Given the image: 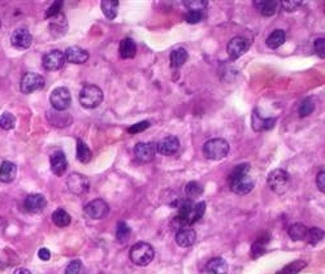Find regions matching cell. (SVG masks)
<instances>
[{"label": "cell", "mask_w": 325, "mask_h": 274, "mask_svg": "<svg viewBox=\"0 0 325 274\" xmlns=\"http://www.w3.org/2000/svg\"><path fill=\"white\" fill-rule=\"evenodd\" d=\"M65 63V56L61 51L54 50L50 51L48 54H46L43 56V60H42V64H43V68L48 72H56L59 69H61Z\"/></svg>", "instance_id": "cell-12"}, {"label": "cell", "mask_w": 325, "mask_h": 274, "mask_svg": "<svg viewBox=\"0 0 325 274\" xmlns=\"http://www.w3.org/2000/svg\"><path fill=\"white\" fill-rule=\"evenodd\" d=\"M65 60L72 64H84L89 60V52L78 46H71L65 51Z\"/></svg>", "instance_id": "cell-19"}, {"label": "cell", "mask_w": 325, "mask_h": 274, "mask_svg": "<svg viewBox=\"0 0 325 274\" xmlns=\"http://www.w3.org/2000/svg\"><path fill=\"white\" fill-rule=\"evenodd\" d=\"M67 186L72 194L82 195L85 192H88L89 187H90V182H89L88 177H85L82 174L73 173L67 178Z\"/></svg>", "instance_id": "cell-8"}, {"label": "cell", "mask_w": 325, "mask_h": 274, "mask_svg": "<svg viewBox=\"0 0 325 274\" xmlns=\"http://www.w3.org/2000/svg\"><path fill=\"white\" fill-rule=\"evenodd\" d=\"M46 205H47V200L42 194L27 195L24 201L25 211L30 213H39L46 208Z\"/></svg>", "instance_id": "cell-14"}, {"label": "cell", "mask_w": 325, "mask_h": 274, "mask_svg": "<svg viewBox=\"0 0 325 274\" xmlns=\"http://www.w3.org/2000/svg\"><path fill=\"white\" fill-rule=\"evenodd\" d=\"M285 40H286L285 31L275 30L272 31L268 37H267V39H265V44H267L269 48H272V50H276V48L281 47L282 44L285 43Z\"/></svg>", "instance_id": "cell-25"}, {"label": "cell", "mask_w": 325, "mask_h": 274, "mask_svg": "<svg viewBox=\"0 0 325 274\" xmlns=\"http://www.w3.org/2000/svg\"><path fill=\"white\" fill-rule=\"evenodd\" d=\"M85 212H86L89 217L94 218V220H101V218L108 216V213H109V205L103 199H94V200H91L85 207Z\"/></svg>", "instance_id": "cell-10"}, {"label": "cell", "mask_w": 325, "mask_h": 274, "mask_svg": "<svg viewBox=\"0 0 325 274\" xmlns=\"http://www.w3.org/2000/svg\"><path fill=\"white\" fill-rule=\"evenodd\" d=\"M16 126V117L9 112H4L0 114V129L3 130H12Z\"/></svg>", "instance_id": "cell-34"}, {"label": "cell", "mask_w": 325, "mask_h": 274, "mask_svg": "<svg viewBox=\"0 0 325 274\" xmlns=\"http://www.w3.org/2000/svg\"><path fill=\"white\" fill-rule=\"evenodd\" d=\"M323 238H324V231L322 229H319V227H312V229L307 230L306 239L311 244H318Z\"/></svg>", "instance_id": "cell-36"}, {"label": "cell", "mask_w": 325, "mask_h": 274, "mask_svg": "<svg viewBox=\"0 0 325 274\" xmlns=\"http://www.w3.org/2000/svg\"><path fill=\"white\" fill-rule=\"evenodd\" d=\"M207 272L210 274H228V264L222 258H214L208 261Z\"/></svg>", "instance_id": "cell-24"}, {"label": "cell", "mask_w": 325, "mask_h": 274, "mask_svg": "<svg viewBox=\"0 0 325 274\" xmlns=\"http://www.w3.org/2000/svg\"><path fill=\"white\" fill-rule=\"evenodd\" d=\"M130 233L131 229L126 225V222L120 221L116 226V239L118 241L120 244H126L130 239Z\"/></svg>", "instance_id": "cell-30"}, {"label": "cell", "mask_w": 325, "mask_h": 274, "mask_svg": "<svg viewBox=\"0 0 325 274\" xmlns=\"http://www.w3.org/2000/svg\"><path fill=\"white\" fill-rule=\"evenodd\" d=\"M155 251L152 246L146 242H138L130 250V260L138 267H146L154 260Z\"/></svg>", "instance_id": "cell-2"}, {"label": "cell", "mask_w": 325, "mask_h": 274, "mask_svg": "<svg viewBox=\"0 0 325 274\" xmlns=\"http://www.w3.org/2000/svg\"><path fill=\"white\" fill-rule=\"evenodd\" d=\"M118 52H120V56L122 59H133L137 54V46H135L134 40L130 38H125L121 40Z\"/></svg>", "instance_id": "cell-22"}, {"label": "cell", "mask_w": 325, "mask_h": 274, "mask_svg": "<svg viewBox=\"0 0 325 274\" xmlns=\"http://www.w3.org/2000/svg\"><path fill=\"white\" fill-rule=\"evenodd\" d=\"M267 182L272 191H275L277 194H284L290 186V176L286 171L276 169L268 174Z\"/></svg>", "instance_id": "cell-5"}, {"label": "cell", "mask_w": 325, "mask_h": 274, "mask_svg": "<svg viewBox=\"0 0 325 274\" xmlns=\"http://www.w3.org/2000/svg\"><path fill=\"white\" fill-rule=\"evenodd\" d=\"M13 274H31V272L29 269H26V268H18Z\"/></svg>", "instance_id": "cell-48"}, {"label": "cell", "mask_w": 325, "mask_h": 274, "mask_svg": "<svg viewBox=\"0 0 325 274\" xmlns=\"http://www.w3.org/2000/svg\"><path fill=\"white\" fill-rule=\"evenodd\" d=\"M50 103L55 110L64 112L71 107L72 95L67 87H56L50 95Z\"/></svg>", "instance_id": "cell-6"}, {"label": "cell", "mask_w": 325, "mask_h": 274, "mask_svg": "<svg viewBox=\"0 0 325 274\" xmlns=\"http://www.w3.org/2000/svg\"><path fill=\"white\" fill-rule=\"evenodd\" d=\"M202 20V12H197V10H189L186 13V21L189 24H198Z\"/></svg>", "instance_id": "cell-45"}, {"label": "cell", "mask_w": 325, "mask_h": 274, "mask_svg": "<svg viewBox=\"0 0 325 274\" xmlns=\"http://www.w3.org/2000/svg\"><path fill=\"white\" fill-rule=\"evenodd\" d=\"M189 54L188 51L185 50V48H176L171 52V57H169V60H171V67L172 68H180L182 67L186 61H188Z\"/></svg>", "instance_id": "cell-26"}, {"label": "cell", "mask_w": 325, "mask_h": 274, "mask_svg": "<svg viewBox=\"0 0 325 274\" xmlns=\"http://www.w3.org/2000/svg\"><path fill=\"white\" fill-rule=\"evenodd\" d=\"M81 271H82L81 260H73L65 268V274H81Z\"/></svg>", "instance_id": "cell-41"}, {"label": "cell", "mask_w": 325, "mask_h": 274, "mask_svg": "<svg viewBox=\"0 0 325 274\" xmlns=\"http://www.w3.org/2000/svg\"><path fill=\"white\" fill-rule=\"evenodd\" d=\"M314 109H315V103H314L311 97H307V99H305V100L302 101L301 105H299V117H307V116H310V114L314 112Z\"/></svg>", "instance_id": "cell-35"}, {"label": "cell", "mask_w": 325, "mask_h": 274, "mask_svg": "<svg viewBox=\"0 0 325 274\" xmlns=\"http://www.w3.org/2000/svg\"><path fill=\"white\" fill-rule=\"evenodd\" d=\"M230 183V190L237 195H246L254 188L255 186V180L252 177H250L248 174L241 176V177L231 178L229 180Z\"/></svg>", "instance_id": "cell-9"}, {"label": "cell", "mask_w": 325, "mask_h": 274, "mask_svg": "<svg viewBox=\"0 0 325 274\" xmlns=\"http://www.w3.org/2000/svg\"><path fill=\"white\" fill-rule=\"evenodd\" d=\"M150 126V121H141V122H138V124H134L133 126H130L127 129V131L130 134H137V133H142L146 129H148Z\"/></svg>", "instance_id": "cell-42"}, {"label": "cell", "mask_w": 325, "mask_h": 274, "mask_svg": "<svg viewBox=\"0 0 325 274\" xmlns=\"http://www.w3.org/2000/svg\"><path fill=\"white\" fill-rule=\"evenodd\" d=\"M52 221H54V224L56 225V226L59 227H65L68 226V225L71 224V214L68 213L65 209H61V208H59V209H56V211L52 213Z\"/></svg>", "instance_id": "cell-31"}, {"label": "cell", "mask_w": 325, "mask_h": 274, "mask_svg": "<svg viewBox=\"0 0 325 274\" xmlns=\"http://www.w3.org/2000/svg\"><path fill=\"white\" fill-rule=\"evenodd\" d=\"M247 50L248 42L243 37H234L233 39L229 40L228 46H226V52H228V55L233 60L242 56Z\"/></svg>", "instance_id": "cell-13"}, {"label": "cell", "mask_w": 325, "mask_h": 274, "mask_svg": "<svg viewBox=\"0 0 325 274\" xmlns=\"http://www.w3.org/2000/svg\"><path fill=\"white\" fill-rule=\"evenodd\" d=\"M255 7L258 8V10L263 16L271 17L276 13V10L278 8L277 0H260V1H255Z\"/></svg>", "instance_id": "cell-23"}, {"label": "cell", "mask_w": 325, "mask_h": 274, "mask_svg": "<svg viewBox=\"0 0 325 274\" xmlns=\"http://www.w3.org/2000/svg\"><path fill=\"white\" fill-rule=\"evenodd\" d=\"M305 263L303 261H297V263H292L288 267H285L278 274H297L299 271H302L305 268Z\"/></svg>", "instance_id": "cell-38"}, {"label": "cell", "mask_w": 325, "mask_h": 274, "mask_svg": "<svg viewBox=\"0 0 325 274\" xmlns=\"http://www.w3.org/2000/svg\"><path fill=\"white\" fill-rule=\"evenodd\" d=\"M134 154L138 160L148 163L154 160L156 155V146L154 143H137L134 147Z\"/></svg>", "instance_id": "cell-16"}, {"label": "cell", "mask_w": 325, "mask_h": 274, "mask_svg": "<svg viewBox=\"0 0 325 274\" xmlns=\"http://www.w3.org/2000/svg\"><path fill=\"white\" fill-rule=\"evenodd\" d=\"M178 209H180L178 217L181 218L185 226H189V225L195 224L197 221H199L205 216L206 203L205 201L194 203L190 199H185V200L180 201Z\"/></svg>", "instance_id": "cell-1"}, {"label": "cell", "mask_w": 325, "mask_h": 274, "mask_svg": "<svg viewBox=\"0 0 325 274\" xmlns=\"http://www.w3.org/2000/svg\"><path fill=\"white\" fill-rule=\"evenodd\" d=\"M184 4L189 10H197V12H202V9L207 7L206 0H185Z\"/></svg>", "instance_id": "cell-37"}, {"label": "cell", "mask_w": 325, "mask_h": 274, "mask_svg": "<svg viewBox=\"0 0 325 274\" xmlns=\"http://www.w3.org/2000/svg\"><path fill=\"white\" fill-rule=\"evenodd\" d=\"M248 172H250V165L248 164H239L237 165V167L231 171L230 176H229V180H231V178H237V177H241V176H245V174H248Z\"/></svg>", "instance_id": "cell-40"}, {"label": "cell", "mask_w": 325, "mask_h": 274, "mask_svg": "<svg viewBox=\"0 0 325 274\" xmlns=\"http://www.w3.org/2000/svg\"><path fill=\"white\" fill-rule=\"evenodd\" d=\"M307 230H309V229H307L305 225L297 222V224H293L292 226L289 227L288 234L292 241H303V239H306Z\"/></svg>", "instance_id": "cell-29"}, {"label": "cell", "mask_w": 325, "mask_h": 274, "mask_svg": "<svg viewBox=\"0 0 325 274\" xmlns=\"http://www.w3.org/2000/svg\"><path fill=\"white\" fill-rule=\"evenodd\" d=\"M31 42H33V37L30 31L25 27L16 29L10 35V43L17 50H27L31 46Z\"/></svg>", "instance_id": "cell-11"}, {"label": "cell", "mask_w": 325, "mask_h": 274, "mask_svg": "<svg viewBox=\"0 0 325 274\" xmlns=\"http://www.w3.org/2000/svg\"><path fill=\"white\" fill-rule=\"evenodd\" d=\"M103 97V91L101 90V87L95 86V85H86L80 91L78 99H80L81 105L84 108L94 109L98 105H101Z\"/></svg>", "instance_id": "cell-4"}, {"label": "cell", "mask_w": 325, "mask_h": 274, "mask_svg": "<svg viewBox=\"0 0 325 274\" xmlns=\"http://www.w3.org/2000/svg\"><path fill=\"white\" fill-rule=\"evenodd\" d=\"M178 150H180V141L177 139V137H173V135L161 139L156 146V151L159 154L164 155V156L175 155Z\"/></svg>", "instance_id": "cell-17"}, {"label": "cell", "mask_w": 325, "mask_h": 274, "mask_svg": "<svg viewBox=\"0 0 325 274\" xmlns=\"http://www.w3.org/2000/svg\"><path fill=\"white\" fill-rule=\"evenodd\" d=\"M185 191H186V195H188V199L190 200H194V199H198L199 196H202L203 194V187H202V184L197 181H191L186 184V187H185Z\"/></svg>", "instance_id": "cell-32"}, {"label": "cell", "mask_w": 325, "mask_h": 274, "mask_svg": "<svg viewBox=\"0 0 325 274\" xmlns=\"http://www.w3.org/2000/svg\"><path fill=\"white\" fill-rule=\"evenodd\" d=\"M17 174V167L12 161H3L0 165V182L10 183L13 182Z\"/></svg>", "instance_id": "cell-21"}, {"label": "cell", "mask_w": 325, "mask_h": 274, "mask_svg": "<svg viewBox=\"0 0 325 274\" xmlns=\"http://www.w3.org/2000/svg\"><path fill=\"white\" fill-rule=\"evenodd\" d=\"M301 5V0H286V1H282V8L288 10V12H294V10L298 9Z\"/></svg>", "instance_id": "cell-43"}, {"label": "cell", "mask_w": 325, "mask_h": 274, "mask_svg": "<svg viewBox=\"0 0 325 274\" xmlns=\"http://www.w3.org/2000/svg\"><path fill=\"white\" fill-rule=\"evenodd\" d=\"M265 233H263L262 237L259 238L258 241H255L251 246V256L252 259H258L260 258L263 254H264V246L265 243L269 241V235L267 238H264Z\"/></svg>", "instance_id": "cell-33"}, {"label": "cell", "mask_w": 325, "mask_h": 274, "mask_svg": "<svg viewBox=\"0 0 325 274\" xmlns=\"http://www.w3.org/2000/svg\"><path fill=\"white\" fill-rule=\"evenodd\" d=\"M229 154V143L222 138L210 139L203 146V155L208 160H221Z\"/></svg>", "instance_id": "cell-3"}, {"label": "cell", "mask_w": 325, "mask_h": 274, "mask_svg": "<svg viewBox=\"0 0 325 274\" xmlns=\"http://www.w3.org/2000/svg\"><path fill=\"white\" fill-rule=\"evenodd\" d=\"M76 155H77V160L80 163H82V164L90 163L91 157H93L91 150L82 139H77V154Z\"/></svg>", "instance_id": "cell-28"}, {"label": "cell", "mask_w": 325, "mask_h": 274, "mask_svg": "<svg viewBox=\"0 0 325 274\" xmlns=\"http://www.w3.org/2000/svg\"><path fill=\"white\" fill-rule=\"evenodd\" d=\"M276 118L275 117H263L259 109H255L252 113L251 126L255 131H263V130H271L272 127L275 126Z\"/></svg>", "instance_id": "cell-18"}, {"label": "cell", "mask_w": 325, "mask_h": 274, "mask_svg": "<svg viewBox=\"0 0 325 274\" xmlns=\"http://www.w3.org/2000/svg\"><path fill=\"white\" fill-rule=\"evenodd\" d=\"M314 46H315L316 54L322 57V59H324L325 57V39L324 38H318V39L315 40Z\"/></svg>", "instance_id": "cell-44"}, {"label": "cell", "mask_w": 325, "mask_h": 274, "mask_svg": "<svg viewBox=\"0 0 325 274\" xmlns=\"http://www.w3.org/2000/svg\"><path fill=\"white\" fill-rule=\"evenodd\" d=\"M316 186L322 192H325V172L320 171V173L316 176Z\"/></svg>", "instance_id": "cell-46"}, {"label": "cell", "mask_w": 325, "mask_h": 274, "mask_svg": "<svg viewBox=\"0 0 325 274\" xmlns=\"http://www.w3.org/2000/svg\"><path fill=\"white\" fill-rule=\"evenodd\" d=\"M118 4L120 3L117 0H102V10H103L104 16L107 17L108 20H114L116 18Z\"/></svg>", "instance_id": "cell-27"}, {"label": "cell", "mask_w": 325, "mask_h": 274, "mask_svg": "<svg viewBox=\"0 0 325 274\" xmlns=\"http://www.w3.org/2000/svg\"><path fill=\"white\" fill-rule=\"evenodd\" d=\"M0 27H1V21H0Z\"/></svg>", "instance_id": "cell-49"}, {"label": "cell", "mask_w": 325, "mask_h": 274, "mask_svg": "<svg viewBox=\"0 0 325 274\" xmlns=\"http://www.w3.org/2000/svg\"><path fill=\"white\" fill-rule=\"evenodd\" d=\"M50 163L51 171H52V173H54L55 176H57V177H61V176L65 173V171H67L68 161L63 151H55L54 154L51 155Z\"/></svg>", "instance_id": "cell-15"}, {"label": "cell", "mask_w": 325, "mask_h": 274, "mask_svg": "<svg viewBox=\"0 0 325 274\" xmlns=\"http://www.w3.org/2000/svg\"><path fill=\"white\" fill-rule=\"evenodd\" d=\"M195 239H197V234L195 231L190 227H184V229H180L176 233V242L180 247L188 248L191 247L193 244L195 243Z\"/></svg>", "instance_id": "cell-20"}, {"label": "cell", "mask_w": 325, "mask_h": 274, "mask_svg": "<svg viewBox=\"0 0 325 274\" xmlns=\"http://www.w3.org/2000/svg\"><path fill=\"white\" fill-rule=\"evenodd\" d=\"M38 256H39L40 260L48 261L51 259V252L48 248H40L39 252H38Z\"/></svg>", "instance_id": "cell-47"}, {"label": "cell", "mask_w": 325, "mask_h": 274, "mask_svg": "<svg viewBox=\"0 0 325 274\" xmlns=\"http://www.w3.org/2000/svg\"><path fill=\"white\" fill-rule=\"evenodd\" d=\"M61 8H63V1H55L51 4V7L46 10V18H55L61 14Z\"/></svg>", "instance_id": "cell-39"}, {"label": "cell", "mask_w": 325, "mask_h": 274, "mask_svg": "<svg viewBox=\"0 0 325 274\" xmlns=\"http://www.w3.org/2000/svg\"><path fill=\"white\" fill-rule=\"evenodd\" d=\"M44 86V78L38 73H25L20 81V90L22 94H33L42 90Z\"/></svg>", "instance_id": "cell-7"}]
</instances>
